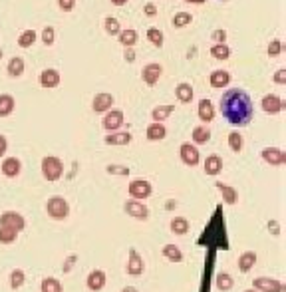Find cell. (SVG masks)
I'll return each instance as SVG.
<instances>
[{
    "label": "cell",
    "mask_w": 286,
    "mask_h": 292,
    "mask_svg": "<svg viewBox=\"0 0 286 292\" xmlns=\"http://www.w3.org/2000/svg\"><path fill=\"white\" fill-rule=\"evenodd\" d=\"M223 2H225V0H223Z\"/></svg>",
    "instance_id": "obj_61"
},
{
    "label": "cell",
    "mask_w": 286,
    "mask_h": 292,
    "mask_svg": "<svg viewBox=\"0 0 286 292\" xmlns=\"http://www.w3.org/2000/svg\"><path fill=\"white\" fill-rule=\"evenodd\" d=\"M211 140V132L205 128V126H197L195 130H193V142L197 144V146H203V144H207Z\"/></svg>",
    "instance_id": "obj_32"
},
{
    "label": "cell",
    "mask_w": 286,
    "mask_h": 292,
    "mask_svg": "<svg viewBox=\"0 0 286 292\" xmlns=\"http://www.w3.org/2000/svg\"><path fill=\"white\" fill-rule=\"evenodd\" d=\"M195 52H197V48H191V50H189V54H187V58H193V56H195Z\"/></svg>",
    "instance_id": "obj_57"
},
{
    "label": "cell",
    "mask_w": 286,
    "mask_h": 292,
    "mask_svg": "<svg viewBox=\"0 0 286 292\" xmlns=\"http://www.w3.org/2000/svg\"><path fill=\"white\" fill-rule=\"evenodd\" d=\"M263 159L267 161V163H271V165H275V167H279V165H285L286 163V153L283 149H279V147H267V149H263Z\"/></svg>",
    "instance_id": "obj_14"
},
{
    "label": "cell",
    "mask_w": 286,
    "mask_h": 292,
    "mask_svg": "<svg viewBox=\"0 0 286 292\" xmlns=\"http://www.w3.org/2000/svg\"><path fill=\"white\" fill-rule=\"evenodd\" d=\"M8 74L12 78H20L24 74V60L20 56H14L10 62H8Z\"/></svg>",
    "instance_id": "obj_29"
},
{
    "label": "cell",
    "mask_w": 286,
    "mask_h": 292,
    "mask_svg": "<svg viewBox=\"0 0 286 292\" xmlns=\"http://www.w3.org/2000/svg\"><path fill=\"white\" fill-rule=\"evenodd\" d=\"M104 28H106V32H108L110 36H118V34L122 32V28H120V20L114 18V16H108V18H106Z\"/></svg>",
    "instance_id": "obj_38"
},
{
    "label": "cell",
    "mask_w": 286,
    "mask_h": 292,
    "mask_svg": "<svg viewBox=\"0 0 286 292\" xmlns=\"http://www.w3.org/2000/svg\"><path fill=\"white\" fill-rule=\"evenodd\" d=\"M197 245L207 247V249H223L229 251V243H227V231H225V219L221 217V205L217 207V213L213 215L209 227L205 229V233L199 237Z\"/></svg>",
    "instance_id": "obj_2"
},
{
    "label": "cell",
    "mask_w": 286,
    "mask_h": 292,
    "mask_svg": "<svg viewBox=\"0 0 286 292\" xmlns=\"http://www.w3.org/2000/svg\"><path fill=\"white\" fill-rule=\"evenodd\" d=\"M281 52H283V42H281V40H273V42L269 44V56H271V58H277Z\"/></svg>",
    "instance_id": "obj_46"
},
{
    "label": "cell",
    "mask_w": 286,
    "mask_h": 292,
    "mask_svg": "<svg viewBox=\"0 0 286 292\" xmlns=\"http://www.w3.org/2000/svg\"><path fill=\"white\" fill-rule=\"evenodd\" d=\"M76 263V255H72L70 259H68V263L64 265V273H70V269H72V265Z\"/></svg>",
    "instance_id": "obj_54"
},
{
    "label": "cell",
    "mask_w": 286,
    "mask_h": 292,
    "mask_svg": "<svg viewBox=\"0 0 286 292\" xmlns=\"http://www.w3.org/2000/svg\"><path fill=\"white\" fill-rule=\"evenodd\" d=\"M211 56L215 60H229L231 58V48L227 44H215L211 48Z\"/></svg>",
    "instance_id": "obj_34"
},
{
    "label": "cell",
    "mask_w": 286,
    "mask_h": 292,
    "mask_svg": "<svg viewBox=\"0 0 286 292\" xmlns=\"http://www.w3.org/2000/svg\"><path fill=\"white\" fill-rule=\"evenodd\" d=\"M40 291L42 292H64L62 291L60 281H56V279H44L42 285H40Z\"/></svg>",
    "instance_id": "obj_41"
},
{
    "label": "cell",
    "mask_w": 286,
    "mask_h": 292,
    "mask_svg": "<svg viewBox=\"0 0 286 292\" xmlns=\"http://www.w3.org/2000/svg\"><path fill=\"white\" fill-rule=\"evenodd\" d=\"M151 193H153V187H151V183L145 181V179H134V181L130 183V195H132V199H136V201H143V199L151 197Z\"/></svg>",
    "instance_id": "obj_5"
},
{
    "label": "cell",
    "mask_w": 286,
    "mask_h": 292,
    "mask_svg": "<svg viewBox=\"0 0 286 292\" xmlns=\"http://www.w3.org/2000/svg\"><path fill=\"white\" fill-rule=\"evenodd\" d=\"M245 292H259V291H245Z\"/></svg>",
    "instance_id": "obj_59"
},
{
    "label": "cell",
    "mask_w": 286,
    "mask_h": 292,
    "mask_svg": "<svg viewBox=\"0 0 286 292\" xmlns=\"http://www.w3.org/2000/svg\"><path fill=\"white\" fill-rule=\"evenodd\" d=\"M199 120L205 122V124H209V122L215 120V108H213L211 100H207V98L199 102Z\"/></svg>",
    "instance_id": "obj_21"
},
{
    "label": "cell",
    "mask_w": 286,
    "mask_h": 292,
    "mask_svg": "<svg viewBox=\"0 0 286 292\" xmlns=\"http://www.w3.org/2000/svg\"><path fill=\"white\" fill-rule=\"evenodd\" d=\"M171 231H173L175 235H185V233L189 231V221H187L185 217H175V219L171 221Z\"/></svg>",
    "instance_id": "obj_36"
},
{
    "label": "cell",
    "mask_w": 286,
    "mask_h": 292,
    "mask_svg": "<svg viewBox=\"0 0 286 292\" xmlns=\"http://www.w3.org/2000/svg\"><path fill=\"white\" fill-rule=\"evenodd\" d=\"M215 285H217L219 291H223V292L231 291V289H233V277H231L229 273H219L217 279H215Z\"/></svg>",
    "instance_id": "obj_33"
},
{
    "label": "cell",
    "mask_w": 286,
    "mask_h": 292,
    "mask_svg": "<svg viewBox=\"0 0 286 292\" xmlns=\"http://www.w3.org/2000/svg\"><path fill=\"white\" fill-rule=\"evenodd\" d=\"M269 231H271L275 237H279V235H281V223H279V221H269Z\"/></svg>",
    "instance_id": "obj_50"
},
{
    "label": "cell",
    "mask_w": 286,
    "mask_h": 292,
    "mask_svg": "<svg viewBox=\"0 0 286 292\" xmlns=\"http://www.w3.org/2000/svg\"><path fill=\"white\" fill-rule=\"evenodd\" d=\"M58 4H60V8L64 12H72L74 6H76V0H58Z\"/></svg>",
    "instance_id": "obj_48"
},
{
    "label": "cell",
    "mask_w": 286,
    "mask_h": 292,
    "mask_svg": "<svg viewBox=\"0 0 286 292\" xmlns=\"http://www.w3.org/2000/svg\"><path fill=\"white\" fill-rule=\"evenodd\" d=\"M221 114L225 116V120L231 126H237V128L249 126L255 116V106H253L251 96L239 88L229 90L221 98Z\"/></svg>",
    "instance_id": "obj_1"
},
{
    "label": "cell",
    "mask_w": 286,
    "mask_h": 292,
    "mask_svg": "<svg viewBox=\"0 0 286 292\" xmlns=\"http://www.w3.org/2000/svg\"><path fill=\"white\" fill-rule=\"evenodd\" d=\"M114 102H116V100H114L112 94L102 92V94H96V98H94V102H92V108H94L96 114H104V112H110V110H112Z\"/></svg>",
    "instance_id": "obj_13"
},
{
    "label": "cell",
    "mask_w": 286,
    "mask_h": 292,
    "mask_svg": "<svg viewBox=\"0 0 286 292\" xmlns=\"http://www.w3.org/2000/svg\"><path fill=\"white\" fill-rule=\"evenodd\" d=\"M215 185H217V189L223 193V199H225V203H227V205H235V203L239 201V193H237V189H235V187L225 185L223 181H217Z\"/></svg>",
    "instance_id": "obj_22"
},
{
    "label": "cell",
    "mask_w": 286,
    "mask_h": 292,
    "mask_svg": "<svg viewBox=\"0 0 286 292\" xmlns=\"http://www.w3.org/2000/svg\"><path fill=\"white\" fill-rule=\"evenodd\" d=\"M175 112V106H157V108H153V112H151V118H153V122H163V120H167L171 114Z\"/></svg>",
    "instance_id": "obj_28"
},
{
    "label": "cell",
    "mask_w": 286,
    "mask_h": 292,
    "mask_svg": "<svg viewBox=\"0 0 286 292\" xmlns=\"http://www.w3.org/2000/svg\"><path fill=\"white\" fill-rule=\"evenodd\" d=\"M36 38H38V34L34 32V30H24L22 34H20V38H18V46L20 48H30L34 42H36Z\"/></svg>",
    "instance_id": "obj_35"
},
{
    "label": "cell",
    "mask_w": 286,
    "mask_h": 292,
    "mask_svg": "<svg viewBox=\"0 0 286 292\" xmlns=\"http://www.w3.org/2000/svg\"><path fill=\"white\" fill-rule=\"evenodd\" d=\"M0 58H2V48H0Z\"/></svg>",
    "instance_id": "obj_60"
},
{
    "label": "cell",
    "mask_w": 286,
    "mask_h": 292,
    "mask_svg": "<svg viewBox=\"0 0 286 292\" xmlns=\"http://www.w3.org/2000/svg\"><path fill=\"white\" fill-rule=\"evenodd\" d=\"M54 36H56L54 26H46L44 32H42V42H44L46 46H52V44H54Z\"/></svg>",
    "instance_id": "obj_45"
},
{
    "label": "cell",
    "mask_w": 286,
    "mask_h": 292,
    "mask_svg": "<svg viewBox=\"0 0 286 292\" xmlns=\"http://www.w3.org/2000/svg\"><path fill=\"white\" fill-rule=\"evenodd\" d=\"M112 4H116V6H124V4H128V0H112Z\"/></svg>",
    "instance_id": "obj_55"
},
{
    "label": "cell",
    "mask_w": 286,
    "mask_h": 292,
    "mask_svg": "<svg viewBox=\"0 0 286 292\" xmlns=\"http://www.w3.org/2000/svg\"><path fill=\"white\" fill-rule=\"evenodd\" d=\"M106 171L112 173V175H122V177L130 175V167H126V165H108Z\"/></svg>",
    "instance_id": "obj_44"
},
{
    "label": "cell",
    "mask_w": 286,
    "mask_h": 292,
    "mask_svg": "<svg viewBox=\"0 0 286 292\" xmlns=\"http://www.w3.org/2000/svg\"><path fill=\"white\" fill-rule=\"evenodd\" d=\"M263 110L267 112V114H271V116H275V114H281L283 110L286 108L285 100H281L279 96H275V94H267L265 98H263Z\"/></svg>",
    "instance_id": "obj_10"
},
{
    "label": "cell",
    "mask_w": 286,
    "mask_h": 292,
    "mask_svg": "<svg viewBox=\"0 0 286 292\" xmlns=\"http://www.w3.org/2000/svg\"><path fill=\"white\" fill-rule=\"evenodd\" d=\"M124 211H126L130 217H134V219H142V221H145V219L149 217V209L143 205L142 201H136V199H132V201H126V205H124Z\"/></svg>",
    "instance_id": "obj_12"
},
{
    "label": "cell",
    "mask_w": 286,
    "mask_h": 292,
    "mask_svg": "<svg viewBox=\"0 0 286 292\" xmlns=\"http://www.w3.org/2000/svg\"><path fill=\"white\" fill-rule=\"evenodd\" d=\"M40 86L46 88V90H54L60 86V72L54 70V68H46L42 74H40Z\"/></svg>",
    "instance_id": "obj_15"
},
{
    "label": "cell",
    "mask_w": 286,
    "mask_h": 292,
    "mask_svg": "<svg viewBox=\"0 0 286 292\" xmlns=\"http://www.w3.org/2000/svg\"><path fill=\"white\" fill-rule=\"evenodd\" d=\"M134 140V136L130 132H116V134H110L106 136V146H128L130 142Z\"/></svg>",
    "instance_id": "obj_20"
},
{
    "label": "cell",
    "mask_w": 286,
    "mask_h": 292,
    "mask_svg": "<svg viewBox=\"0 0 286 292\" xmlns=\"http://www.w3.org/2000/svg\"><path fill=\"white\" fill-rule=\"evenodd\" d=\"M46 213H48L52 219L62 221V219H66V217L70 215V205H68V201H66L64 197H52V199H48V203H46Z\"/></svg>",
    "instance_id": "obj_4"
},
{
    "label": "cell",
    "mask_w": 286,
    "mask_h": 292,
    "mask_svg": "<svg viewBox=\"0 0 286 292\" xmlns=\"http://www.w3.org/2000/svg\"><path fill=\"white\" fill-rule=\"evenodd\" d=\"M191 20H193V16L189 14V12H177L175 16H173V26L175 28H185V26H189L191 24Z\"/></svg>",
    "instance_id": "obj_37"
},
{
    "label": "cell",
    "mask_w": 286,
    "mask_h": 292,
    "mask_svg": "<svg viewBox=\"0 0 286 292\" xmlns=\"http://www.w3.org/2000/svg\"><path fill=\"white\" fill-rule=\"evenodd\" d=\"M24 281H26V275H24L22 269H16V271L10 273V287H12L14 291H18V289L24 285Z\"/></svg>",
    "instance_id": "obj_40"
},
{
    "label": "cell",
    "mask_w": 286,
    "mask_h": 292,
    "mask_svg": "<svg viewBox=\"0 0 286 292\" xmlns=\"http://www.w3.org/2000/svg\"><path fill=\"white\" fill-rule=\"evenodd\" d=\"M229 82H231V74L225 70H215L209 78V84L213 88H225V86H229Z\"/></svg>",
    "instance_id": "obj_25"
},
{
    "label": "cell",
    "mask_w": 286,
    "mask_h": 292,
    "mask_svg": "<svg viewBox=\"0 0 286 292\" xmlns=\"http://www.w3.org/2000/svg\"><path fill=\"white\" fill-rule=\"evenodd\" d=\"M6 149H8V142H6L4 136H0V157L6 153Z\"/></svg>",
    "instance_id": "obj_53"
},
{
    "label": "cell",
    "mask_w": 286,
    "mask_h": 292,
    "mask_svg": "<svg viewBox=\"0 0 286 292\" xmlns=\"http://www.w3.org/2000/svg\"><path fill=\"white\" fill-rule=\"evenodd\" d=\"M229 147H231L235 153H239V151L243 149V136H241L239 132H233V134L229 136Z\"/></svg>",
    "instance_id": "obj_43"
},
{
    "label": "cell",
    "mask_w": 286,
    "mask_h": 292,
    "mask_svg": "<svg viewBox=\"0 0 286 292\" xmlns=\"http://www.w3.org/2000/svg\"><path fill=\"white\" fill-rule=\"evenodd\" d=\"M175 94H177V100L181 104H189L193 100V88H191V84H185V82L179 84L177 90H175Z\"/></svg>",
    "instance_id": "obj_27"
},
{
    "label": "cell",
    "mask_w": 286,
    "mask_h": 292,
    "mask_svg": "<svg viewBox=\"0 0 286 292\" xmlns=\"http://www.w3.org/2000/svg\"><path fill=\"white\" fill-rule=\"evenodd\" d=\"M102 126H104V130H108V132H118V130L124 126V112H122V110H110L108 116H104Z\"/></svg>",
    "instance_id": "obj_9"
},
{
    "label": "cell",
    "mask_w": 286,
    "mask_h": 292,
    "mask_svg": "<svg viewBox=\"0 0 286 292\" xmlns=\"http://www.w3.org/2000/svg\"><path fill=\"white\" fill-rule=\"evenodd\" d=\"M165 136H167V130L161 122H153L147 126V140L149 142H161V140H165Z\"/></svg>",
    "instance_id": "obj_19"
},
{
    "label": "cell",
    "mask_w": 286,
    "mask_h": 292,
    "mask_svg": "<svg viewBox=\"0 0 286 292\" xmlns=\"http://www.w3.org/2000/svg\"><path fill=\"white\" fill-rule=\"evenodd\" d=\"M179 157H181V161H183L185 165H189V167L199 165V159H201L199 149L195 146H191L189 142H185V144L181 146V149H179Z\"/></svg>",
    "instance_id": "obj_8"
},
{
    "label": "cell",
    "mask_w": 286,
    "mask_h": 292,
    "mask_svg": "<svg viewBox=\"0 0 286 292\" xmlns=\"http://www.w3.org/2000/svg\"><path fill=\"white\" fill-rule=\"evenodd\" d=\"M275 84H279V86L286 84V68H281V70L275 74Z\"/></svg>",
    "instance_id": "obj_49"
},
{
    "label": "cell",
    "mask_w": 286,
    "mask_h": 292,
    "mask_svg": "<svg viewBox=\"0 0 286 292\" xmlns=\"http://www.w3.org/2000/svg\"><path fill=\"white\" fill-rule=\"evenodd\" d=\"M163 257L171 263H183V253L175 245H165L163 247Z\"/></svg>",
    "instance_id": "obj_30"
},
{
    "label": "cell",
    "mask_w": 286,
    "mask_h": 292,
    "mask_svg": "<svg viewBox=\"0 0 286 292\" xmlns=\"http://www.w3.org/2000/svg\"><path fill=\"white\" fill-rule=\"evenodd\" d=\"M143 269H145V265H143V259L140 257V253H138L136 249H130L128 275H132V277H140V275H143Z\"/></svg>",
    "instance_id": "obj_16"
},
{
    "label": "cell",
    "mask_w": 286,
    "mask_h": 292,
    "mask_svg": "<svg viewBox=\"0 0 286 292\" xmlns=\"http://www.w3.org/2000/svg\"><path fill=\"white\" fill-rule=\"evenodd\" d=\"M143 12H145L147 16H155V14H157V6H155V4H145Z\"/></svg>",
    "instance_id": "obj_52"
},
{
    "label": "cell",
    "mask_w": 286,
    "mask_h": 292,
    "mask_svg": "<svg viewBox=\"0 0 286 292\" xmlns=\"http://www.w3.org/2000/svg\"><path fill=\"white\" fill-rule=\"evenodd\" d=\"M20 171H22V163L18 157H6L2 161V173L6 177H16V175H20Z\"/></svg>",
    "instance_id": "obj_18"
},
{
    "label": "cell",
    "mask_w": 286,
    "mask_h": 292,
    "mask_svg": "<svg viewBox=\"0 0 286 292\" xmlns=\"http://www.w3.org/2000/svg\"><path fill=\"white\" fill-rule=\"evenodd\" d=\"M147 40H149L153 46H157V48H161L163 42H165L163 32H161L159 28H149V30H147Z\"/></svg>",
    "instance_id": "obj_39"
},
{
    "label": "cell",
    "mask_w": 286,
    "mask_h": 292,
    "mask_svg": "<svg viewBox=\"0 0 286 292\" xmlns=\"http://www.w3.org/2000/svg\"><path fill=\"white\" fill-rule=\"evenodd\" d=\"M185 2H191V4H203L205 0H185Z\"/></svg>",
    "instance_id": "obj_58"
},
{
    "label": "cell",
    "mask_w": 286,
    "mask_h": 292,
    "mask_svg": "<svg viewBox=\"0 0 286 292\" xmlns=\"http://www.w3.org/2000/svg\"><path fill=\"white\" fill-rule=\"evenodd\" d=\"M0 227H10L16 233H22L26 229V221L22 215H18L16 211H6L0 215Z\"/></svg>",
    "instance_id": "obj_6"
},
{
    "label": "cell",
    "mask_w": 286,
    "mask_h": 292,
    "mask_svg": "<svg viewBox=\"0 0 286 292\" xmlns=\"http://www.w3.org/2000/svg\"><path fill=\"white\" fill-rule=\"evenodd\" d=\"M16 237H18V233H16L14 229H10V227H0V243H2V245L14 243Z\"/></svg>",
    "instance_id": "obj_42"
},
{
    "label": "cell",
    "mask_w": 286,
    "mask_h": 292,
    "mask_svg": "<svg viewBox=\"0 0 286 292\" xmlns=\"http://www.w3.org/2000/svg\"><path fill=\"white\" fill-rule=\"evenodd\" d=\"M124 58H126V62H136V52H134V48H126V54H124Z\"/></svg>",
    "instance_id": "obj_51"
},
{
    "label": "cell",
    "mask_w": 286,
    "mask_h": 292,
    "mask_svg": "<svg viewBox=\"0 0 286 292\" xmlns=\"http://www.w3.org/2000/svg\"><path fill=\"white\" fill-rule=\"evenodd\" d=\"M62 173H64V163H62L60 157H56V155H46V157L42 159V175H44V179H48V181H58V179L62 177Z\"/></svg>",
    "instance_id": "obj_3"
},
{
    "label": "cell",
    "mask_w": 286,
    "mask_h": 292,
    "mask_svg": "<svg viewBox=\"0 0 286 292\" xmlns=\"http://www.w3.org/2000/svg\"><path fill=\"white\" fill-rule=\"evenodd\" d=\"M86 285H88L90 291H94V292L102 291V289L106 287V273H104V271H92V273L88 275Z\"/></svg>",
    "instance_id": "obj_17"
},
{
    "label": "cell",
    "mask_w": 286,
    "mask_h": 292,
    "mask_svg": "<svg viewBox=\"0 0 286 292\" xmlns=\"http://www.w3.org/2000/svg\"><path fill=\"white\" fill-rule=\"evenodd\" d=\"M122 292H140V291H138V289H134V287H126Z\"/></svg>",
    "instance_id": "obj_56"
},
{
    "label": "cell",
    "mask_w": 286,
    "mask_h": 292,
    "mask_svg": "<svg viewBox=\"0 0 286 292\" xmlns=\"http://www.w3.org/2000/svg\"><path fill=\"white\" fill-rule=\"evenodd\" d=\"M211 38H213L217 44H225V40H227V32H225V30H213Z\"/></svg>",
    "instance_id": "obj_47"
},
{
    "label": "cell",
    "mask_w": 286,
    "mask_h": 292,
    "mask_svg": "<svg viewBox=\"0 0 286 292\" xmlns=\"http://www.w3.org/2000/svg\"><path fill=\"white\" fill-rule=\"evenodd\" d=\"M14 98L10 94H0V118H6L14 112Z\"/></svg>",
    "instance_id": "obj_26"
},
{
    "label": "cell",
    "mask_w": 286,
    "mask_h": 292,
    "mask_svg": "<svg viewBox=\"0 0 286 292\" xmlns=\"http://www.w3.org/2000/svg\"><path fill=\"white\" fill-rule=\"evenodd\" d=\"M253 287H255V291H259V292H285L286 291L285 283H281V281H277V279H267V277L255 279Z\"/></svg>",
    "instance_id": "obj_7"
},
{
    "label": "cell",
    "mask_w": 286,
    "mask_h": 292,
    "mask_svg": "<svg viewBox=\"0 0 286 292\" xmlns=\"http://www.w3.org/2000/svg\"><path fill=\"white\" fill-rule=\"evenodd\" d=\"M118 36H120V42H122L126 48H132V46H136V42H138V32H136L134 28L122 30Z\"/></svg>",
    "instance_id": "obj_31"
},
{
    "label": "cell",
    "mask_w": 286,
    "mask_h": 292,
    "mask_svg": "<svg viewBox=\"0 0 286 292\" xmlns=\"http://www.w3.org/2000/svg\"><path fill=\"white\" fill-rule=\"evenodd\" d=\"M255 265H257V253L255 251H245L239 257V271L241 273H249Z\"/></svg>",
    "instance_id": "obj_24"
},
{
    "label": "cell",
    "mask_w": 286,
    "mask_h": 292,
    "mask_svg": "<svg viewBox=\"0 0 286 292\" xmlns=\"http://www.w3.org/2000/svg\"><path fill=\"white\" fill-rule=\"evenodd\" d=\"M161 74H163V66L161 64H157V62H151V64H147L145 68H143V82L149 86V88H153L155 84H157V80L161 78Z\"/></svg>",
    "instance_id": "obj_11"
},
{
    "label": "cell",
    "mask_w": 286,
    "mask_h": 292,
    "mask_svg": "<svg viewBox=\"0 0 286 292\" xmlns=\"http://www.w3.org/2000/svg\"><path fill=\"white\" fill-rule=\"evenodd\" d=\"M221 171H223V159L219 155H209L207 161H205V173L211 175V177H215Z\"/></svg>",
    "instance_id": "obj_23"
}]
</instances>
